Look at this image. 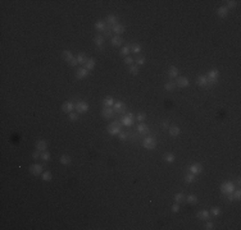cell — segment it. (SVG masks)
Returning a JSON list of instances; mask_svg holds the SVG:
<instances>
[{
    "label": "cell",
    "instance_id": "obj_1",
    "mask_svg": "<svg viewBox=\"0 0 241 230\" xmlns=\"http://www.w3.org/2000/svg\"><path fill=\"white\" fill-rule=\"evenodd\" d=\"M207 79H208V86L207 87H212L214 86L218 82V78H219V72L217 69H210L209 72L207 73Z\"/></svg>",
    "mask_w": 241,
    "mask_h": 230
},
{
    "label": "cell",
    "instance_id": "obj_2",
    "mask_svg": "<svg viewBox=\"0 0 241 230\" xmlns=\"http://www.w3.org/2000/svg\"><path fill=\"white\" fill-rule=\"evenodd\" d=\"M122 123H120V120L119 122H113V123H110V124L106 127V130H108V133L110 134V136H118V134L120 133V127H122Z\"/></svg>",
    "mask_w": 241,
    "mask_h": 230
},
{
    "label": "cell",
    "instance_id": "obj_3",
    "mask_svg": "<svg viewBox=\"0 0 241 230\" xmlns=\"http://www.w3.org/2000/svg\"><path fill=\"white\" fill-rule=\"evenodd\" d=\"M221 191L223 194H232L235 191V183L231 180H227V182L222 183L221 185Z\"/></svg>",
    "mask_w": 241,
    "mask_h": 230
},
{
    "label": "cell",
    "instance_id": "obj_4",
    "mask_svg": "<svg viewBox=\"0 0 241 230\" xmlns=\"http://www.w3.org/2000/svg\"><path fill=\"white\" fill-rule=\"evenodd\" d=\"M142 147L146 150H154L157 147V139L154 137H145L142 141Z\"/></svg>",
    "mask_w": 241,
    "mask_h": 230
},
{
    "label": "cell",
    "instance_id": "obj_5",
    "mask_svg": "<svg viewBox=\"0 0 241 230\" xmlns=\"http://www.w3.org/2000/svg\"><path fill=\"white\" fill-rule=\"evenodd\" d=\"M89 104L86 102V101H77V102L75 104V109L77 110L78 114H85L89 111Z\"/></svg>",
    "mask_w": 241,
    "mask_h": 230
},
{
    "label": "cell",
    "instance_id": "obj_6",
    "mask_svg": "<svg viewBox=\"0 0 241 230\" xmlns=\"http://www.w3.org/2000/svg\"><path fill=\"white\" fill-rule=\"evenodd\" d=\"M113 110H114V113H117V114H126V111H127V105H126L125 102H122V101L114 102Z\"/></svg>",
    "mask_w": 241,
    "mask_h": 230
},
{
    "label": "cell",
    "instance_id": "obj_7",
    "mask_svg": "<svg viewBox=\"0 0 241 230\" xmlns=\"http://www.w3.org/2000/svg\"><path fill=\"white\" fill-rule=\"evenodd\" d=\"M133 122H135V116H133L132 113L126 114L125 116L120 119V123H122V125H125V127H131V125H133Z\"/></svg>",
    "mask_w": 241,
    "mask_h": 230
},
{
    "label": "cell",
    "instance_id": "obj_8",
    "mask_svg": "<svg viewBox=\"0 0 241 230\" xmlns=\"http://www.w3.org/2000/svg\"><path fill=\"white\" fill-rule=\"evenodd\" d=\"M30 172L32 175H41L44 172V166L41 164H34L30 166Z\"/></svg>",
    "mask_w": 241,
    "mask_h": 230
},
{
    "label": "cell",
    "instance_id": "obj_9",
    "mask_svg": "<svg viewBox=\"0 0 241 230\" xmlns=\"http://www.w3.org/2000/svg\"><path fill=\"white\" fill-rule=\"evenodd\" d=\"M176 86L180 87V88H186V87L190 86V81H188L186 77H177Z\"/></svg>",
    "mask_w": 241,
    "mask_h": 230
},
{
    "label": "cell",
    "instance_id": "obj_10",
    "mask_svg": "<svg viewBox=\"0 0 241 230\" xmlns=\"http://www.w3.org/2000/svg\"><path fill=\"white\" fill-rule=\"evenodd\" d=\"M201 171H203V165L201 164H198V162L190 165V168H188V172H191V174H194V175L200 174Z\"/></svg>",
    "mask_w": 241,
    "mask_h": 230
},
{
    "label": "cell",
    "instance_id": "obj_11",
    "mask_svg": "<svg viewBox=\"0 0 241 230\" xmlns=\"http://www.w3.org/2000/svg\"><path fill=\"white\" fill-rule=\"evenodd\" d=\"M73 109H75V104H73L72 101H65V102L62 105V110L64 111V113H67V114L72 113Z\"/></svg>",
    "mask_w": 241,
    "mask_h": 230
},
{
    "label": "cell",
    "instance_id": "obj_12",
    "mask_svg": "<svg viewBox=\"0 0 241 230\" xmlns=\"http://www.w3.org/2000/svg\"><path fill=\"white\" fill-rule=\"evenodd\" d=\"M150 132V129H149V127H147L145 123H140V124L137 125V133L139 134H141V136H146V134H149Z\"/></svg>",
    "mask_w": 241,
    "mask_h": 230
},
{
    "label": "cell",
    "instance_id": "obj_13",
    "mask_svg": "<svg viewBox=\"0 0 241 230\" xmlns=\"http://www.w3.org/2000/svg\"><path fill=\"white\" fill-rule=\"evenodd\" d=\"M89 74H90V72L86 69V68H80V69H77V72H76V78L77 79H85Z\"/></svg>",
    "mask_w": 241,
    "mask_h": 230
},
{
    "label": "cell",
    "instance_id": "obj_14",
    "mask_svg": "<svg viewBox=\"0 0 241 230\" xmlns=\"http://www.w3.org/2000/svg\"><path fill=\"white\" fill-rule=\"evenodd\" d=\"M114 114H116V113H114L113 108H104L103 111H101V115H103L105 119H110V118H113Z\"/></svg>",
    "mask_w": 241,
    "mask_h": 230
},
{
    "label": "cell",
    "instance_id": "obj_15",
    "mask_svg": "<svg viewBox=\"0 0 241 230\" xmlns=\"http://www.w3.org/2000/svg\"><path fill=\"white\" fill-rule=\"evenodd\" d=\"M94 42L95 45H96V47L99 49V50H103V45H104V37L101 36V35H96V36L94 37Z\"/></svg>",
    "mask_w": 241,
    "mask_h": 230
},
{
    "label": "cell",
    "instance_id": "obj_16",
    "mask_svg": "<svg viewBox=\"0 0 241 230\" xmlns=\"http://www.w3.org/2000/svg\"><path fill=\"white\" fill-rule=\"evenodd\" d=\"M105 23L109 24V26H112V27L116 26V24L118 23V17H117V15H114V14H109L108 17H106Z\"/></svg>",
    "mask_w": 241,
    "mask_h": 230
},
{
    "label": "cell",
    "instance_id": "obj_17",
    "mask_svg": "<svg viewBox=\"0 0 241 230\" xmlns=\"http://www.w3.org/2000/svg\"><path fill=\"white\" fill-rule=\"evenodd\" d=\"M209 217H210L209 211H207V210H200V211L198 212V219H199V220L207 221V220H209Z\"/></svg>",
    "mask_w": 241,
    "mask_h": 230
},
{
    "label": "cell",
    "instance_id": "obj_18",
    "mask_svg": "<svg viewBox=\"0 0 241 230\" xmlns=\"http://www.w3.org/2000/svg\"><path fill=\"white\" fill-rule=\"evenodd\" d=\"M95 64H96V62H95L94 57H89V59H87V62L85 63V67L83 68H86L89 72H91V70L95 68Z\"/></svg>",
    "mask_w": 241,
    "mask_h": 230
},
{
    "label": "cell",
    "instance_id": "obj_19",
    "mask_svg": "<svg viewBox=\"0 0 241 230\" xmlns=\"http://www.w3.org/2000/svg\"><path fill=\"white\" fill-rule=\"evenodd\" d=\"M125 26H123V24H120V23H117L116 26H113L112 27V31L114 32V33L117 35V36H119L120 33H123V32H125Z\"/></svg>",
    "mask_w": 241,
    "mask_h": 230
},
{
    "label": "cell",
    "instance_id": "obj_20",
    "mask_svg": "<svg viewBox=\"0 0 241 230\" xmlns=\"http://www.w3.org/2000/svg\"><path fill=\"white\" fill-rule=\"evenodd\" d=\"M46 147H48V142H46L45 139H39V141L36 142V150H39V151L44 152L46 150Z\"/></svg>",
    "mask_w": 241,
    "mask_h": 230
},
{
    "label": "cell",
    "instance_id": "obj_21",
    "mask_svg": "<svg viewBox=\"0 0 241 230\" xmlns=\"http://www.w3.org/2000/svg\"><path fill=\"white\" fill-rule=\"evenodd\" d=\"M168 132H169V136H171V137H177L180 134L181 129L177 127V125H172V127L168 128Z\"/></svg>",
    "mask_w": 241,
    "mask_h": 230
},
{
    "label": "cell",
    "instance_id": "obj_22",
    "mask_svg": "<svg viewBox=\"0 0 241 230\" xmlns=\"http://www.w3.org/2000/svg\"><path fill=\"white\" fill-rule=\"evenodd\" d=\"M217 14H218V17H221V18H226L227 15H228V9H227L226 7H219L218 8V10H217Z\"/></svg>",
    "mask_w": 241,
    "mask_h": 230
},
{
    "label": "cell",
    "instance_id": "obj_23",
    "mask_svg": "<svg viewBox=\"0 0 241 230\" xmlns=\"http://www.w3.org/2000/svg\"><path fill=\"white\" fill-rule=\"evenodd\" d=\"M106 26H108V24L103 21H98L96 23H95V28H96V31H99V32H104V29L106 28Z\"/></svg>",
    "mask_w": 241,
    "mask_h": 230
},
{
    "label": "cell",
    "instance_id": "obj_24",
    "mask_svg": "<svg viewBox=\"0 0 241 230\" xmlns=\"http://www.w3.org/2000/svg\"><path fill=\"white\" fill-rule=\"evenodd\" d=\"M196 82H198V84H199V86H201V87H207L208 86V79H207V77H205V76H199L198 78H196Z\"/></svg>",
    "mask_w": 241,
    "mask_h": 230
},
{
    "label": "cell",
    "instance_id": "obj_25",
    "mask_svg": "<svg viewBox=\"0 0 241 230\" xmlns=\"http://www.w3.org/2000/svg\"><path fill=\"white\" fill-rule=\"evenodd\" d=\"M185 199H186V202L190 203V205H196V203H198V197H196L195 194H188L187 197H185Z\"/></svg>",
    "mask_w": 241,
    "mask_h": 230
},
{
    "label": "cell",
    "instance_id": "obj_26",
    "mask_svg": "<svg viewBox=\"0 0 241 230\" xmlns=\"http://www.w3.org/2000/svg\"><path fill=\"white\" fill-rule=\"evenodd\" d=\"M178 76V69H177L174 65H172V67H169L168 69V77L169 78H174V77Z\"/></svg>",
    "mask_w": 241,
    "mask_h": 230
},
{
    "label": "cell",
    "instance_id": "obj_27",
    "mask_svg": "<svg viewBox=\"0 0 241 230\" xmlns=\"http://www.w3.org/2000/svg\"><path fill=\"white\" fill-rule=\"evenodd\" d=\"M71 161H72V158H71L68 155H62L60 158H59V162L62 164V165H69Z\"/></svg>",
    "mask_w": 241,
    "mask_h": 230
},
{
    "label": "cell",
    "instance_id": "obj_28",
    "mask_svg": "<svg viewBox=\"0 0 241 230\" xmlns=\"http://www.w3.org/2000/svg\"><path fill=\"white\" fill-rule=\"evenodd\" d=\"M62 56H63V59H64L67 63H69L71 60L73 59V55H72V53H71L69 50H64V51H63V53H62Z\"/></svg>",
    "mask_w": 241,
    "mask_h": 230
},
{
    "label": "cell",
    "instance_id": "obj_29",
    "mask_svg": "<svg viewBox=\"0 0 241 230\" xmlns=\"http://www.w3.org/2000/svg\"><path fill=\"white\" fill-rule=\"evenodd\" d=\"M110 43L113 46H120V43H123V40L120 36H114V37H112Z\"/></svg>",
    "mask_w": 241,
    "mask_h": 230
},
{
    "label": "cell",
    "instance_id": "obj_30",
    "mask_svg": "<svg viewBox=\"0 0 241 230\" xmlns=\"http://www.w3.org/2000/svg\"><path fill=\"white\" fill-rule=\"evenodd\" d=\"M103 105H104V108H113L114 100L112 97H105L103 101Z\"/></svg>",
    "mask_w": 241,
    "mask_h": 230
},
{
    "label": "cell",
    "instance_id": "obj_31",
    "mask_svg": "<svg viewBox=\"0 0 241 230\" xmlns=\"http://www.w3.org/2000/svg\"><path fill=\"white\" fill-rule=\"evenodd\" d=\"M139 70H140L139 65L132 64V65H130V67H128V72H130V74H132V76H137L139 74Z\"/></svg>",
    "mask_w": 241,
    "mask_h": 230
},
{
    "label": "cell",
    "instance_id": "obj_32",
    "mask_svg": "<svg viewBox=\"0 0 241 230\" xmlns=\"http://www.w3.org/2000/svg\"><path fill=\"white\" fill-rule=\"evenodd\" d=\"M163 158H164L166 162L172 164L174 161V155H173V153H171V152H167V153H164V155H163Z\"/></svg>",
    "mask_w": 241,
    "mask_h": 230
},
{
    "label": "cell",
    "instance_id": "obj_33",
    "mask_svg": "<svg viewBox=\"0 0 241 230\" xmlns=\"http://www.w3.org/2000/svg\"><path fill=\"white\" fill-rule=\"evenodd\" d=\"M76 59H77L78 64H83V65H85V63L87 62V59H89V57L86 56V54H85V53H80V54H78V56L76 57Z\"/></svg>",
    "mask_w": 241,
    "mask_h": 230
},
{
    "label": "cell",
    "instance_id": "obj_34",
    "mask_svg": "<svg viewBox=\"0 0 241 230\" xmlns=\"http://www.w3.org/2000/svg\"><path fill=\"white\" fill-rule=\"evenodd\" d=\"M41 179L44 180V182H50L51 179H53V175H51L50 171H44L42 174H41Z\"/></svg>",
    "mask_w": 241,
    "mask_h": 230
},
{
    "label": "cell",
    "instance_id": "obj_35",
    "mask_svg": "<svg viewBox=\"0 0 241 230\" xmlns=\"http://www.w3.org/2000/svg\"><path fill=\"white\" fill-rule=\"evenodd\" d=\"M119 54H120L122 56H128V54H131V46H128V45L123 46V47L120 49Z\"/></svg>",
    "mask_w": 241,
    "mask_h": 230
},
{
    "label": "cell",
    "instance_id": "obj_36",
    "mask_svg": "<svg viewBox=\"0 0 241 230\" xmlns=\"http://www.w3.org/2000/svg\"><path fill=\"white\" fill-rule=\"evenodd\" d=\"M185 194L183 193H177V194H174V202H176V203H182L183 201H185Z\"/></svg>",
    "mask_w": 241,
    "mask_h": 230
},
{
    "label": "cell",
    "instance_id": "obj_37",
    "mask_svg": "<svg viewBox=\"0 0 241 230\" xmlns=\"http://www.w3.org/2000/svg\"><path fill=\"white\" fill-rule=\"evenodd\" d=\"M176 87H177L176 83H174V82H172V81L167 82V83L164 84V88H166V91H173Z\"/></svg>",
    "mask_w": 241,
    "mask_h": 230
},
{
    "label": "cell",
    "instance_id": "obj_38",
    "mask_svg": "<svg viewBox=\"0 0 241 230\" xmlns=\"http://www.w3.org/2000/svg\"><path fill=\"white\" fill-rule=\"evenodd\" d=\"M185 182L188 183V184H191V183L195 182V175L191 174V172H188V174L185 175Z\"/></svg>",
    "mask_w": 241,
    "mask_h": 230
},
{
    "label": "cell",
    "instance_id": "obj_39",
    "mask_svg": "<svg viewBox=\"0 0 241 230\" xmlns=\"http://www.w3.org/2000/svg\"><path fill=\"white\" fill-rule=\"evenodd\" d=\"M226 3H227V5H226L227 9H235V8L237 7V3H239V1H235V0H228V1H226Z\"/></svg>",
    "mask_w": 241,
    "mask_h": 230
},
{
    "label": "cell",
    "instance_id": "obj_40",
    "mask_svg": "<svg viewBox=\"0 0 241 230\" xmlns=\"http://www.w3.org/2000/svg\"><path fill=\"white\" fill-rule=\"evenodd\" d=\"M131 51H132L133 54H140L141 53V46L139 45V43H133V45L131 46Z\"/></svg>",
    "mask_w": 241,
    "mask_h": 230
},
{
    "label": "cell",
    "instance_id": "obj_41",
    "mask_svg": "<svg viewBox=\"0 0 241 230\" xmlns=\"http://www.w3.org/2000/svg\"><path fill=\"white\" fill-rule=\"evenodd\" d=\"M40 158L44 161V162H46V161L50 160V153L46 152V151H44L42 153H41V157H40Z\"/></svg>",
    "mask_w": 241,
    "mask_h": 230
},
{
    "label": "cell",
    "instance_id": "obj_42",
    "mask_svg": "<svg viewBox=\"0 0 241 230\" xmlns=\"http://www.w3.org/2000/svg\"><path fill=\"white\" fill-rule=\"evenodd\" d=\"M110 32H113V31H112V27L108 24V26H106V28L104 29L103 33H104V36H105V37H110V35H112Z\"/></svg>",
    "mask_w": 241,
    "mask_h": 230
},
{
    "label": "cell",
    "instance_id": "obj_43",
    "mask_svg": "<svg viewBox=\"0 0 241 230\" xmlns=\"http://www.w3.org/2000/svg\"><path fill=\"white\" fill-rule=\"evenodd\" d=\"M136 119H137L140 123H144V120L146 119V114H145V113H139L137 116H136Z\"/></svg>",
    "mask_w": 241,
    "mask_h": 230
},
{
    "label": "cell",
    "instance_id": "obj_44",
    "mask_svg": "<svg viewBox=\"0 0 241 230\" xmlns=\"http://www.w3.org/2000/svg\"><path fill=\"white\" fill-rule=\"evenodd\" d=\"M133 62H135V60H133L132 56H126V57H125V64H127L128 67H130V65H132Z\"/></svg>",
    "mask_w": 241,
    "mask_h": 230
},
{
    "label": "cell",
    "instance_id": "obj_45",
    "mask_svg": "<svg viewBox=\"0 0 241 230\" xmlns=\"http://www.w3.org/2000/svg\"><path fill=\"white\" fill-rule=\"evenodd\" d=\"M232 196H234V199H236V201H239L241 198V191L237 189V191H234V193H232Z\"/></svg>",
    "mask_w": 241,
    "mask_h": 230
},
{
    "label": "cell",
    "instance_id": "obj_46",
    "mask_svg": "<svg viewBox=\"0 0 241 230\" xmlns=\"http://www.w3.org/2000/svg\"><path fill=\"white\" fill-rule=\"evenodd\" d=\"M128 136H130V134H128V133H125V132H120V133L118 134V137H119L120 141H127V139H128Z\"/></svg>",
    "mask_w": 241,
    "mask_h": 230
},
{
    "label": "cell",
    "instance_id": "obj_47",
    "mask_svg": "<svg viewBox=\"0 0 241 230\" xmlns=\"http://www.w3.org/2000/svg\"><path fill=\"white\" fill-rule=\"evenodd\" d=\"M68 118H69L71 122H76V120L78 119V114H76V113H69Z\"/></svg>",
    "mask_w": 241,
    "mask_h": 230
},
{
    "label": "cell",
    "instance_id": "obj_48",
    "mask_svg": "<svg viewBox=\"0 0 241 230\" xmlns=\"http://www.w3.org/2000/svg\"><path fill=\"white\" fill-rule=\"evenodd\" d=\"M209 213H212L213 216H218V215L221 213V210L218 209V207H213V209L210 210V212H209Z\"/></svg>",
    "mask_w": 241,
    "mask_h": 230
},
{
    "label": "cell",
    "instance_id": "obj_49",
    "mask_svg": "<svg viewBox=\"0 0 241 230\" xmlns=\"http://www.w3.org/2000/svg\"><path fill=\"white\" fill-rule=\"evenodd\" d=\"M40 157H41V151L36 150V151L32 152V158H34V160H37V158H40Z\"/></svg>",
    "mask_w": 241,
    "mask_h": 230
},
{
    "label": "cell",
    "instance_id": "obj_50",
    "mask_svg": "<svg viewBox=\"0 0 241 230\" xmlns=\"http://www.w3.org/2000/svg\"><path fill=\"white\" fill-rule=\"evenodd\" d=\"M136 63H137L139 67H140V65H144L145 64V57L144 56H139L137 59H136Z\"/></svg>",
    "mask_w": 241,
    "mask_h": 230
},
{
    "label": "cell",
    "instance_id": "obj_51",
    "mask_svg": "<svg viewBox=\"0 0 241 230\" xmlns=\"http://www.w3.org/2000/svg\"><path fill=\"white\" fill-rule=\"evenodd\" d=\"M207 230H212V229H214V224L212 223V221H208L207 224H205V226H204Z\"/></svg>",
    "mask_w": 241,
    "mask_h": 230
},
{
    "label": "cell",
    "instance_id": "obj_52",
    "mask_svg": "<svg viewBox=\"0 0 241 230\" xmlns=\"http://www.w3.org/2000/svg\"><path fill=\"white\" fill-rule=\"evenodd\" d=\"M180 211V203H174V205H172V212H178Z\"/></svg>",
    "mask_w": 241,
    "mask_h": 230
},
{
    "label": "cell",
    "instance_id": "obj_53",
    "mask_svg": "<svg viewBox=\"0 0 241 230\" xmlns=\"http://www.w3.org/2000/svg\"><path fill=\"white\" fill-rule=\"evenodd\" d=\"M77 64H78V62H77V59H76V57H73V59L69 62V65H71V67H76Z\"/></svg>",
    "mask_w": 241,
    "mask_h": 230
},
{
    "label": "cell",
    "instance_id": "obj_54",
    "mask_svg": "<svg viewBox=\"0 0 241 230\" xmlns=\"http://www.w3.org/2000/svg\"><path fill=\"white\" fill-rule=\"evenodd\" d=\"M162 128H164V129H168V128H169L168 122H166V120H164V122L162 123Z\"/></svg>",
    "mask_w": 241,
    "mask_h": 230
},
{
    "label": "cell",
    "instance_id": "obj_55",
    "mask_svg": "<svg viewBox=\"0 0 241 230\" xmlns=\"http://www.w3.org/2000/svg\"><path fill=\"white\" fill-rule=\"evenodd\" d=\"M130 138L132 139V141H136V139H137V133H133V134H131V136H130Z\"/></svg>",
    "mask_w": 241,
    "mask_h": 230
},
{
    "label": "cell",
    "instance_id": "obj_56",
    "mask_svg": "<svg viewBox=\"0 0 241 230\" xmlns=\"http://www.w3.org/2000/svg\"><path fill=\"white\" fill-rule=\"evenodd\" d=\"M227 197H228V198H227V201L228 202H234L235 199H234V196H232V194H227Z\"/></svg>",
    "mask_w": 241,
    "mask_h": 230
},
{
    "label": "cell",
    "instance_id": "obj_57",
    "mask_svg": "<svg viewBox=\"0 0 241 230\" xmlns=\"http://www.w3.org/2000/svg\"><path fill=\"white\" fill-rule=\"evenodd\" d=\"M236 184H237V185H240V184H241V180H240V178H237V179H236Z\"/></svg>",
    "mask_w": 241,
    "mask_h": 230
}]
</instances>
